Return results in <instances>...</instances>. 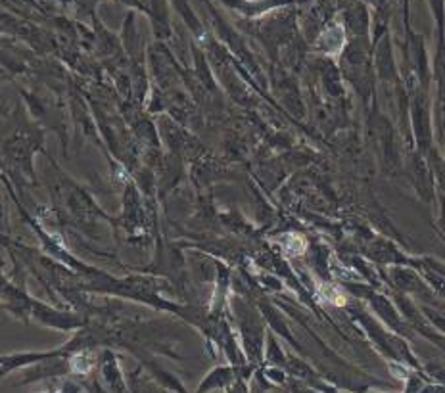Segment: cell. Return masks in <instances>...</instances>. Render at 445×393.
Masks as SVG:
<instances>
[{
  "label": "cell",
  "instance_id": "cell-1",
  "mask_svg": "<svg viewBox=\"0 0 445 393\" xmlns=\"http://www.w3.org/2000/svg\"><path fill=\"white\" fill-rule=\"evenodd\" d=\"M321 294L325 297L326 301H330V303H334V305H344L346 303V297L340 294V290H334V288H330V286H323L321 288Z\"/></svg>",
  "mask_w": 445,
  "mask_h": 393
}]
</instances>
